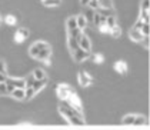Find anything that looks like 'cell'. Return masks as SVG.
Wrapping results in <instances>:
<instances>
[{"mask_svg":"<svg viewBox=\"0 0 150 130\" xmlns=\"http://www.w3.org/2000/svg\"><path fill=\"white\" fill-rule=\"evenodd\" d=\"M64 102H66V105H67L69 107H71L73 110H76L77 113L83 114V106H81V100H80V97L77 96V93H76V92L70 93L69 97H67Z\"/></svg>","mask_w":150,"mask_h":130,"instance_id":"6da1fadb","label":"cell"},{"mask_svg":"<svg viewBox=\"0 0 150 130\" xmlns=\"http://www.w3.org/2000/svg\"><path fill=\"white\" fill-rule=\"evenodd\" d=\"M73 92H76L70 84H64V83H60V84H57L56 86V93H57V97L60 99V100H66L67 97H69L70 93H73Z\"/></svg>","mask_w":150,"mask_h":130,"instance_id":"7a4b0ae2","label":"cell"},{"mask_svg":"<svg viewBox=\"0 0 150 130\" xmlns=\"http://www.w3.org/2000/svg\"><path fill=\"white\" fill-rule=\"evenodd\" d=\"M71 56H73L74 61L80 63V61H84L86 59H89L92 54H90L89 50H84V49H81V47H77L74 52H71Z\"/></svg>","mask_w":150,"mask_h":130,"instance_id":"3957f363","label":"cell"},{"mask_svg":"<svg viewBox=\"0 0 150 130\" xmlns=\"http://www.w3.org/2000/svg\"><path fill=\"white\" fill-rule=\"evenodd\" d=\"M77 79H79V84H80L81 87H87V86H90L93 82V77L84 70H81L77 73Z\"/></svg>","mask_w":150,"mask_h":130,"instance_id":"277c9868","label":"cell"},{"mask_svg":"<svg viewBox=\"0 0 150 130\" xmlns=\"http://www.w3.org/2000/svg\"><path fill=\"white\" fill-rule=\"evenodd\" d=\"M129 37H130L133 42L140 43V42L143 40V37H144V36L142 35V32H140V30H137V29H133V27H132V29L129 30Z\"/></svg>","mask_w":150,"mask_h":130,"instance_id":"5b68a950","label":"cell"},{"mask_svg":"<svg viewBox=\"0 0 150 130\" xmlns=\"http://www.w3.org/2000/svg\"><path fill=\"white\" fill-rule=\"evenodd\" d=\"M113 67H115V70L117 71V73H120V74H126L127 73V63L123 61V60H117Z\"/></svg>","mask_w":150,"mask_h":130,"instance_id":"8992f818","label":"cell"},{"mask_svg":"<svg viewBox=\"0 0 150 130\" xmlns=\"http://www.w3.org/2000/svg\"><path fill=\"white\" fill-rule=\"evenodd\" d=\"M6 82L12 83L14 87H19V89H26V80L24 79H13V77H7Z\"/></svg>","mask_w":150,"mask_h":130,"instance_id":"52a82bcc","label":"cell"},{"mask_svg":"<svg viewBox=\"0 0 150 130\" xmlns=\"http://www.w3.org/2000/svg\"><path fill=\"white\" fill-rule=\"evenodd\" d=\"M50 56H52V47H46V49H42V50L39 52V54H37L36 59L40 60V61H43V60L49 59Z\"/></svg>","mask_w":150,"mask_h":130,"instance_id":"ba28073f","label":"cell"},{"mask_svg":"<svg viewBox=\"0 0 150 130\" xmlns=\"http://www.w3.org/2000/svg\"><path fill=\"white\" fill-rule=\"evenodd\" d=\"M79 47L84 49V50H89L90 52V49H92V43H90V40H89V37L86 35L81 36L80 42H79Z\"/></svg>","mask_w":150,"mask_h":130,"instance_id":"9c48e42d","label":"cell"},{"mask_svg":"<svg viewBox=\"0 0 150 130\" xmlns=\"http://www.w3.org/2000/svg\"><path fill=\"white\" fill-rule=\"evenodd\" d=\"M67 36H71L77 43L80 42L81 36H83V30H80L79 27H76V29H73V30H67Z\"/></svg>","mask_w":150,"mask_h":130,"instance_id":"30bf717a","label":"cell"},{"mask_svg":"<svg viewBox=\"0 0 150 130\" xmlns=\"http://www.w3.org/2000/svg\"><path fill=\"white\" fill-rule=\"evenodd\" d=\"M46 84H47V79H42V80H35V83H33V86H32V87H33L35 93L37 95V93H39V92H40Z\"/></svg>","mask_w":150,"mask_h":130,"instance_id":"8fae6325","label":"cell"},{"mask_svg":"<svg viewBox=\"0 0 150 130\" xmlns=\"http://www.w3.org/2000/svg\"><path fill=\"white\" fill-rule=\"evenodd\" d=\"M12 97H14L16 100H24V89H19L16 87L14 90L12 92Z\"/></svg>","mask_w":150,"mask_h":130,"instance_id":"7c38bea8","label":"cell"},{"mask_svg":"<svg viewBox=\"0 0 150 130\" xmlns=\"http://www.w3.org/2000/svg\"><path fill=\"white\" fill-rule=\"evenodd\" d=\"M147 123V120H146V117L143 116V114H136V117H134V120H133V124L132 126H144Z\"/></svg>","mask_w":150,"mask_h":130,"instance_id":"4fadbf2b","label":"cell"},{"mask_svg":"<svg viewBox=\"0 0 150 130\" xmlns=\"http://www.w3.org/2000/svg\"><path fill=\"white\" fill-rule=\"evenodd\" d=\"M76 20H77V27H79L80 30H84V29H86V26H87V20H86V17H84L83 14H79V16H76Z\"/></svg>","mask_w":150,"mask_h":130,"instance_id":"5bb4252c","label":"cell"},{"mask_svg":"<svg viewBox=\"0 0 150 130\" xmlns=\"http://www.w3.org/2000/svg\"><path fill=\"white\" fill-rule=\"evenodd\" d=\"M66 27H67V30H73V29H76V27H77L76 16H71V17H69V19L66 20Z\"/></svg>","mask_w":150,"mask_h":130,"instance_id":"9a60e30c","label":"cell"},{"mask_svg":"<svg viewBox=\"0 0 150 130\" xmlns=\"http://www.w3.org/2000/svg\"><path fill=\"white\" fill-rule=\"evenodd\" d=\"M67 47H69L70 52H74L76 49L79 47V43H77L71 36H67Z\"/></svg>","mask_w":150,"mask_h":130,"instance_id":"2e32d148","label":"cell"},{"mask_svg":"<svg viewBox=\"0 0 150 130\" xmlns=\"http://www.w3.org/2000/svg\"><path fill=\"white\" fill-rule=\"evenodd\" d=\"M136 117V114H133V113H130V114H126L123 120H122V124H125V126H132L133 124V120Z\"/></svg>","mask_w":150,"mask_h":130,"instance_id":"e0dca14e","label":"cell"},{"mask_svg":"<svg viewBox=\"0 0 150 130\" xmlns=\"http://www.w3.org/2000/svg\"><path fill=\"white\" fill-rule=\"evenodd\" d=\"M33 77H35L36 80H42V79H47L46 73H45V70H42V69H36L33 73Z\"/></svg>","mask_w":150,"mask_h":130,"instance_id":"ac0fdd59","label":"cell"},{"mask_svg":"<svg viewBox=\"0 0 150 130\" xmlns=\"http://www.w3.org/2000/svg\"><path fill=\"white\" fill-rule=\"evenodd\" d=\"M99 9H113L112 0H99Z\"/></svg>","mask_w":150,"mask_h":130,"instance_id":"d6986e66","label":"cell"},{"mask_svg":"<svg viewBox=\"0 0 150 130\" xmlns=\"http://www.w3.org/2000/svg\"><path fill=\"white\" fill-rule=\"evenodd\" d=\"M36 96L33 87H26L24 89V100H32L33 97Z\"/></svg>","mask_w":150,"mask_h":130,"instance_id":"ffe728a7","label":"cell"},{"mask_svg":"<svg viewBox=\"0 0 150 130\" xmlns=\"http://www.w3.org/2000/svg\"><path fill=\"white\" fill-rule=\"evenodd\" d=\"M110 35L113 36L115 39H119V37L122 36V27H120L119 24H116L115 27H112V32H110Z\"/></svg>","mask_w":150,"mask_h":130,"instance_id":"44dd1931","label":"cell"},{"mask_svg":"<svg viewBox=\"0 0 150 130\" xmlns=\"http://www.w3.org/2000/svg\"><path fill=\"white\" fill-rule=\"evenodd\" d=\"M60 3H62V0H45L43 1V4L46 7H57L60 6Z\"/></svg>","mask_w":150,"mask_h":130,"instance_id":"7402d4cb","label":"cell"},{"mask_svg":"<svg viewBox=\"0 0 150 130\" xmlns=\"http://www.w3.org/2000/svg\"><path fill=\"white\" fill-rule=\"evenodd\" d=\"M92 60L96 63V64H102L104 61V56L102 54V53H94L92 56Z\"/></svg>","mask_w":150,"mask_h":130,"instance_id":"603a6c76","label":"cell"},{"mask_svg":"<svg viewBox=\"0 0 150 130\" xmlns=\"http://www.w3.org/2000/svg\"><path fill=\"white\" fill-rule=\"evenodd\" d=\"M84 17H86V20H87V24L89 23H93V17H94V10L93 9H89V10H86L84 14H83Z\"/></svg>","mask_w":150,"mask_h":130,"instance_id":"cb8c5ba5","label":"cell"},{"mask_svg":"<svg viewBox=\"0 0 150 130\" xmlns=\"http://www.w3.org/2000/svg\"><path fill=\"white\" fill-rule=\"evenodd\" d=\"M4 23L9 24V26H14V24L17 23V19H16L13 14H7V16L4 17Z\"/></svg>","mask_w":150,"mask_h":130,"instance_id":"d4e9b609","label":"cell"},{"mask_svg":"<svg viewBox=\"0 0 150 130\" xmlns=\"http://www.w3.org/2000/svg\"><path fill=\"white\" fill-rule=\"evenodd\" d=\"M97 27H99V32H100V33H103V35H110V32H112V29H110L106 23L99 24Z\"/></svg>","mask_w":150,"mask_h":130,"instance_id":"484cf974","label":"cell"},{"mask_svg":"<svg viewBox=\"0 0 150 130\" xmlns=\"http://www.w3.org/2000/svg\"><path fill=\"white\" fill-rule=\"evenodd\" d=\"M39 52H40V49L37 47V46H36L35 43H33V45L30 46V49H29V54H30V56H32L33 59H36V57H37V54H39Z\"/></svg>","mask_w":150,"mask_h":130,"instance_id":"4316f807","label":"cell"},{"mask_svg":"<svg viewBox=\"0 0 150 130\" xmlns=\"http://www.w3.org/2000/svg\"><path fill=\"white\" fill-rule=\"evenodd\" d=\"M106 24L112 29V27H115L116 26V16L115 14H112V16H107L106 17Z\"/></svg>","mask_w":150,"mask_h":130,"instance_id":"83f0119b","label":"cell"},{"mask_svg":"<svg viewBox=\"0 0 150 130\" xmlns=\"http://www.w3.org/2000/svg\"><path fill=\"white\" fill-rule=\"evenodd\" d=\"M24 40H26V39H24V36L22 35V33H20L19 30H17V32L14 33V43H17V45H20V43H23Z\"/></svg>","mask_w":150,"mask_h":130,"instance_id":"f1b7e54d","label":"cell"},{"mask_svg":"<svg viewBox=\"0 0 150 130\" xmlns=\"http://www.w3.org/2000/svg\"><path fill=\"white\" fill-rule=\"evenodd\" d=\"M139 19H142L144 23H149V10H140Z\"/></svg>","mask_w":150,"mask_h":130,"instance_id":"f546056e","label":"cell"},{"mask_svg":"<svg viewBox=\"0 0 150 130\" xmlns=\"http://www.w3.org/2000/svg\"><path fill=\"white\" fill-rule=\"evenodd\" d=\"M140 32H142V35L143 36H149L150 35V26L149 23H144L142 26V29H140Z\"/></svg>","mask_w":150,"mask_h":130,"instance_id":"4dcf8cb0","label":"cell"},{"mask_svg":"<svg viewBox=\"0 0 150 130\" xmlns=\"http://www.w3.org/2000/svg\"><path fill=\"white\" fill-rule=\"evenodd\" d=\"M24 80H26V87H32L36 79L33 77V74H29V76H27V79H24Z\"/></svg>","mask_w":150,"mask_h":130,"instance_id":"1f68e13d","label":"cell"},{"mask_svg":"<svg viewBox=\"0 0 150 130\" xmlns=\"http://www.w3.org/2000/svg\"><path fill=\"white\" fill-rule=\"evenodd\" d=\"M35 45L39 49H40V50H42V49H46V47H50V45H49V43H46V42H43V40H39V42H36Z\"/></svg>","mask_w":150,"mask_h":130,"instance_id":"d6a6232c","label":"cell"},{"mask_svg":"<svg viewBox=\"0 0 150 130\" xmlns=\"http://www.w3.org/2000/svg\"><path fill=\"white\" fill-rule=\"evenodd\" d=\"M149 6H150V0H142L140 10H149Z\"/></svg>","mask_w":150,"mask_h":130,"instance_id":"836d02e7","label":"cell"},{"mask_svg":"<svg viewBox=\"0 0 150 130\" xmlns=\"http://www.w3.org/2000/svg\"><path fill=\"white\" fill-rule=\"evenodd\" d=\"M87 6H89L90 9H93V10H97V9H99V0H90Z\"/></svg>","mask_w":150,"mask_h":130,"instance_id":"e575fe53","label":"cell"},{"mask_svg":"<svg viewBox=\"0 0 150 130\" xmlns=\"http://www.w3.org/2000/svg\"><path fill=\"white\" fill-rule=\"evenodd\" d=\"M93 23H94V26H99V24H100V13L96 12V10H94V17H93Z\"/></svg>","mask_w":150,"mask_h":130,"instance_id":"d590c367","label":"cell"},{"mask_svg":"<svg viewBox=\"0 0 150 130\" xmlns=\"http://www.w3.org/2000/svg\"><path fill=\"white\" fill-rule=\"evenodd\" d=\"M100 14H102V16H106V17H107V16H112V14H113V10H112V9H100Z\"/></svg>","mask_w":150,"mask_h":130,"instance_id":"8d00e7d4","label":"cell"},{"mask_svg":"<svg viewBox=\"0 0 150 130\" xmlns=\"http://www.w3.org/2000/svg\"><path fill=\"white\" fill-rule=\"evenodd\" d=\"M7 95V89H6V82H0V96Z\"/></svg>","mask_w":150,"mask_h":130,"instance_id":"74e56055","label":"cell"},{"mask_svg":"<svg viewBox=\"0 0 150 130\" xmlns=\"http://www.w3.org/2000/svg\"><path fill=\"white\" fill-rule=\"evenodd\" d=\"M140 43L143 45V47L149 50V36H144V37H143V40H142Z\"/></svg>","mask_w":150,"mask_h":130,"instance_id":"f35d334b","label":"cell"},{"mask_svg":"<svg viewBox=\"0 0 150 130\" xmlns=\"http://www.w3.org/2000/svg\"><path fill=\"white\" fill-rule=\"evenodd\" d=\"M0 73L6 74V61L3 59H0Z\"/></svg>","mask_w":150,"mask_h":130,"instance_id":"ab89813d","label":"cell"},{"mask_svg":"<svg viewBox=\"0 0 150 130\" xmlns=\"http://www.w3.org/2000/svg\"><path fill=\"white\" fill-rule=\"evenodd\" d=\"M6 89H7V95H12V92L16 89L14 86H13L12 83H9V82H6Z\"/></svg>","mask_w":150,"mask_h":130,"instance_id":"60d3db41","label":"cell"},{"mask_svg":"<svg viewBox=\"0 0 150 130\" xmlns=\"http://www.w3.org/2000/svg\"><path fill=\"white\" fill-rule=\"evenodd\" d=\"M19 32L24 36V39H27L29 35H30V32H29V29H26V27H22V29H19Z\"/></svg>","mask_w":150,"mask_h":130,"instance_id":"b9f144b4","label":"cell"},{"mask_svg":"<svg viewBox=\"0 0 150 130\" xmlns=\"http://www.w3.org/2000/svg\"><path fill=\"white\" fill-rule=\"evenodd\" d=\"M144 24V22L142 20V19H137V22H136V24L133 26V29H137V30H140L142 29V26Z\"/></svg>","mask_w":150,"mask_h":130,"instance_id":"7bdbcfd3","label":"cell"},{"mask_svg":"<svg viewBox=\"0 0 150 130\" xmlns=\"http://www.w3.org/2000/svg\"><path fill=\"white\" fill-rule=\"evenodd\" d=\"M20 126H23V127H27V126H32L33 123H30V122H22V123H19Z\"/></svg>","mask_w":150,"mask_h":130,"instance_id":"ee69618b","label":"cell"},{"mask_svg":"<svg viewBox=\"0 0 150 130\" xmlns=\"http://www.w3.org/2000/svg\"><path fill=\"white\" fill-rule=\"evenodd\" d=\"M6 79H7V76L3 74V73H0V82H6Z\"/></svg>","mask_w":150,"mask_h":130,"instance_id":"f6af8a7d","label":"cell"},{"mask_svg":"<svg viewBox=\"0 0 150 130\" xmlns=\"http://www.w3.org/2000/svg\"><path fill=\"white\" fill-rule=\"evenodd\" d=\"M43 63H45V64H46V66H50V64H52V60H50V57H49V59L43 60Z\"/></svg>","mask_w":150,"mask_h":130,"instance_id":"bcb514c9","label":"cell"},{"mask_svg":"<svg viewBox=\"0 0 150 130\" xmlns=\"http://www.w3.org/2000/svg\"><path fill=\"white\" fill-rule=\"evenodd\" d=\"M89 1H90V0H80V4L81 6H87V4H89Z\"/></svg>","mask_w":150,"mask_h":130,"instance_id":"7dc6e473","label":"cell"},{"mask_svg":"<svg viewBox=\"0 0 150 130\" xmlns=\"http://www.w3.org/2000/svg\"><path fill=\"white\" fill-rule=\"evenodd\" d=\"M0 23H1V14H0Z\"/></svg>","mask_w":150,"mask_h":130,"instance_id":"c3c4849f","label":"cell"},{"mask_svg":"<svg viewBox=\"0 0 150 130\" xmlns=\"http://www.w3.org/2000/svg\"><path fill=\"white\" fill-rule=\"evenodd\" d=\"M42 1H45V0H42Z\"/></svg>","mask_w":150,"mask_h":130,"instance_id":"681fc988","label":"cell"}]
</instances>
